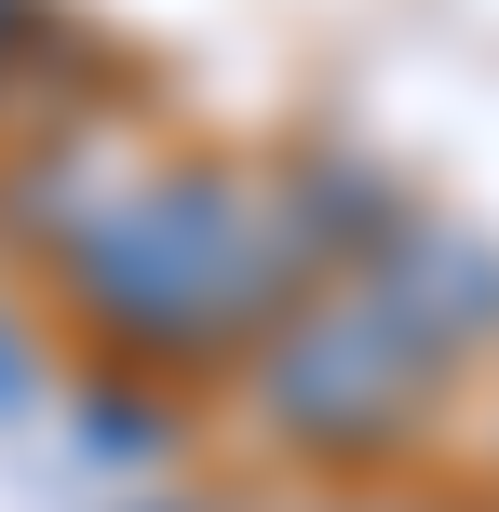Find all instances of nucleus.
Instances as JSON below:
<instances>
[{"mask_svg":"<svg viewBox=\"0 0 499 512\" xmlns=\"http://www.w3.org/2000/svg\"><path fill=\"white\" fill-rule=\"evenodd\" d=\"M27 405V351H14V324H0V418Z\"/></svg>","mask_w":499,"mask_h":512,"instance_id":"nucleus-5","label":"nucleus"},{"mask_svg":"<svg viewBox=\"0 0 499 512\" xmlns=\"http://www.w3.org/2000/svg\"><path fill=\"white\" fill-rule=\"evenodd\" d=\"M54 270H68V297L95 310L122 351L216 364V351H257L297 283H324V230H311V203H297V176L135 162V189L54 256Z\"/></svg>","mask_w":499,"mask_h":512,"instance_id":"nucleus-1","label":"nucleus"},{"mask_svg":"<svg viewBox=\"0 0 499 512\" xmlns=\"http://www.w3.org/2000/svg\"><path fill=\"white\" fill-rule=\"evenodd\" d=\"M243 405L270 418V445L297 459H392L446 405V351L378 297L365 270H324L284 297V324L243 351Z\"/></svg>","mask_w":499,"mask_h":512,"instance_id":"nucleus-2","label":"nucleus"},{"mask_svg":"<svg viewBox=\"0 0 499 512\" xmlns=\"http://www.w3.org/2000/svg\"><path fill=\"white\" fill-rule=\"evenodd\" d=\"M351 270H365V283H378V297H392V310H405V324H419L446 364L499 337V243L446 230V216H419V203H405L392 230H378L365 256H351Z\"/></svg>","mask_w":499,"mask_h":512,"instance_id":"nucleus-3","label":"nucleus"},{"mask_svg":"<svg viewBox=\"0 0 499 512\" xmlns=\"http://www.w3.org/2000/svg\"><path fill=\"white\" fill-rule=\"evenodd\" d=\"M41 41V0H0V95H14V54Z\"/></svg>","mask_w":499,"mask_h":512,"instance_id":"nucleus-4","label":"nucleus"}]
</instances>
